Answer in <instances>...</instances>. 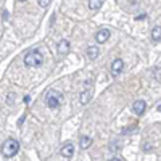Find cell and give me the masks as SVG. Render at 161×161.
<instances>
[{
    "label": "cell",
    "instance_id": "5",
    "mask_svg": "<svg viewBox=\"0 0 161 161\" xmlns=\"http://www.w3.org/2000/svg\"><path fill=\"white\" fill-rule=\"evenodd\" d=\"M145 110H147V103H145V100H136V102H134V105H132V111L136 113L137 116H142V114L145 113Z\"/></svg>",
    "mask_w": 161,
    "mask_h": 161
},
{
    "label": "cell",
    "instance_id": "19",
    "mask_svg": "<svg viewBox=\"0 0 161 161\" xmlns=\"http://www.w3.org/2000/svg\"><path fill=\"white\" fill-rule=\"evenodd\" d=\"M145 16H147V15H139V16H136V19H137V21H139V19H145Z\"/></svg>",
    "mask_w": 161,
    "mask_h": 161
},
{
    "label": "cell",
    "instance_id": "4",
    "mask_svg": "<svg viewBox=\"0 0 161 161\" xmlns=\"http://www.w3.org/2000/svg\"><path fill=\"white\" fill-rule=\"evenodd\" d=\"M110 36H111V31L108 29V28H103V29H100L97 34H95V40L98 44H105L106 40L110 39Z\"/></svg>",
    "mask_w": 161,
    "mask_h": 161
},
{
    "label": "cell",
    "instance_id": "22",
    "mask_svg": "<svg viewBox=\"0 0 161 161\" xmlns=\"http://www.w3.org/2000/svg\"><path fill=\"white\" fill-rule=\"evenodd\" d=\"M19 2H26V0H19Z\"/></svg>",
    "mask_w": 161,
    "mask_h": 161
},
{
    "label": "cell",
    "instance_id": "7",
    "mask_svg": "<svg viewBox=\"0 0 161 161\" xmlns=\"http://www.w3.org/2000/svg\"><path fill=\"white\" fill-rule=\"evenodd\" d=\"M92 95H93V89H92V84H89V89H86V90L80 92V97H79L80 103H82V105L89 103L90 98H92Z\"/></svg>",
    "mask_w": 161,
    "mask_h": 161
},
{
    "label": "cell",
    "instance_id": "6",
    "mask_svg": "<svg viewBox=\"0 0 161 161\" xmlns=\"http://www.w3.org/2000/svg\"><path fill=\"white\" fill-rule=\"evenodd\" d=\"M123 69H124V61L121 60V58L113 60V63H111V74H113V76H118Z\"/></svg>",
    "mask_w": 161,
    "mask_h": 161
},
{
    "label": "cell",
    "instance_id": "11",
    "mask_svg": "<svg viewBox=\"0 0 161 161\" xmlns=\"http://www.w3.org/2000/svg\"><path fill=\"white\" fill-rule=\"evenodd\" d=\"M152 40L153 42H159L161 40V26H155L152 29Z\"/></svg>",
    "mask_w": 161,
    "mask_h": 161
},
{
    "label": "cell",
    "instance_id": "20",
    "mask_svg": "<svg viewBox=\"0 0 161 161\" xmlns=\"http://www.w3.org/2000/svg\"><path fill=\"white\" fill-rule=\"evenodd\" d=\"M108 161H121L119 158H111V159H108Z\"/></svg>",
    "mask_w": 161,
    "mask_h": 161
},
{
    "label": "cell",
    "instance_id": "2",
    "mask_svg": "<svg viewBox=\"0 0 161 161\" xmlns=\"http://www.w3.org/2000/svg\"><path fill=\"white\" fill-rule=\"evenodd\" d=\"M18 152H19V143H18V140H15V139H8V140L3 142V145H2V155H3L5 158L15 156Z\"/></svg>",
    "mask_w": 161,
    "mask_h": 161
},
{
    "label": "cell",
    "instance_id": "10",
    "mask_svg": "<svg viewBox=\"0 0 161 161\" xmlns=\"http://www.w3.org/2000/svg\"><path fill=\"white\" fill-rule=\"evenodd\" d=\"M98 52H100V48H97L95 45L87 47V58H89V60H95V58L98 57Z\"/></svg>",
    "mask_w": 161,
    "mask_h": 161
},
{
    "label": "cell",
    "instance_id": "9",
    "mask_svg": "<svg viewBox=\"0 0 161 161\" xmlns=\"http://www.w3.org/2000/svg\"><path fill=\"white\" fill-rule=\"evenodd\" d=\"M68 52H69V42L66 39L60 40L58 42V53L60 55H64V53H68Z\"/></svg>",
    "mask_w": 161,
    "mask_h": 161
},
{
    "label": "cell",
    "instance_id": "1",
    "mask_svg": "<svg viewBox=\"0 0 161 161\" xmlns=\"http://www.w3.org/2000/svg\"><path fill=\"white\" fill-rule=\"evenodd\" d=\"M44 61V57H42V53H40L39 50H31L26 53V57H24V64L28 66V68H36V66H40Z\"/></svg>",
    "mask_w": 161,
    "mask_h": 161
},
{
    "label": "cell",
    "instance_id": "21",
    "mask_svg": "<svg viewBox=\"0 0 161 161\" xmlns=\"http://www.w3.org/2000/svg\"><path fill=\"white\" fill-rule=\"evenodd\" d=\"M158 111H161V105H159V106H158Z\"/></svg>",
    "mask_w": 161,
    "mask_h": 161
},
{
    "label": "cell",
    "instance_id": "8",
    "mask_svg": "<svg viewBox=\"0 0 161 161\" xmlns=\"http://www.w3.org/2000/svg\"><path fill=\"white\" fill-rule=\"evenodd\" d=\"M60 153H61V156H63V158H71V156L74 155V145H73L71 142L64 143V145L61 147Z\"/></svg>",
    "mask_w": 161,
    "mask_h": 161
},
{
    "label": "cell",
    "instance_id": "13",
    "mask_svg": "<svg viewBox=\"0 0 161 161\" xmlns=\"http://www.w3.org/2000/svg\"><path fill=\"white\" fill-rule=\"evenodd\" d=\"M103 5V0H89V8L90 10H100Z\"/></svg>",
    "mask_w": 161,
    "mask_h": 161
},
{
    "label": "cell",
    "instance_id": "12",
    "mask_svg": "<svg viewBox=\"0 0 161 161\" xmlns=\"http://www.w3.org/2000/svg\"><path fill=\"white\" fill-rule=\"evenodd\" d=\"M79 145H80V148H82V150H87L89 147L92 145V139H90V137H87V136L80 137V140H79Z\"/></svg>",
    "mask_w": 161,
    "mask_h": 161
},
{
    "label": "cell",
    "instance_id": "17",
    "mask_svg": "<svg viewBox=\"0 0 161 161\" xmlns=\"http://www.w3.org/2000/svg\"><path fill=\"white\" fill-rule=\"evenodd\" d=\"M155 73H156L155 77H156V79H161V69H159V68H155Z\"/></svg>",
    "mask_w": 161,
    "mask_h": 161
},
{
    "label": "cell",
    "instance_id": "15",
    "mask_svg": "<svg viewBox=\"0 0 161 161\" xmlns=\"http://www.w3.org/2000/svg\"><path fill=\"white\" fill-rule=\"evenodd\" d=\"M37 2H39V5H40V7H44V8L50 5V0H37Z\"/></svg>",
    "mask_w": 161,
    "mask_h": 161
},
{
    "label": "cell",
    "instance_id": "16",
    "mask_svg": "<svg viewBox=\"0 0 161 161\" xmlns=\"http://www.w3.org/2000/svg\"><path fill=\"white\" fill-rule=\"evenodd\" d=\"M143 150H145L147 153H150V150H153V147L148 145V143H145V145H143Z\"/></svg>",
    "mask_w": 161,
    "mask_h": 161
},
{
    "label": "cell",
    "instance_id": "14",
    "mask_svg": "<svg viewBox=\"0 0 161 161\" xmlns=\"http://www.w3.org/2000/svg\"><path fill=\"white\" fill-rule=\"evenodd\" d=\"M7 103H8V105H13V103H15V93H11V95L7 97Z\"/></svg>",
    "mask_w": 161,
    "mask_h": 161
},
{
    "label": "cell",
    "instance_id": "3",
    "mask_svg": "<svg viewBox=\"0 0 161 161\" xmlns=\"http://www.w3.org/2000/svg\"><path fill=\"white\" fill-rule=\"evenodd\" d=\"M63 102V95L58 92V90H48L47 92V95H45V103L48 108H58V106L61 105Z\"/></svg>",
    "mask_w": 161,
    "mask_h": 161
},
{
    "label": "cell",
    "instance_id": "18",
    "mask_svg": "<svg viewBox=\"0 0 161 161\" xmlns=\"http://www.w3.org/2000/svg\"><path fill=\"white\" fill-rule=\"evenodd\" d=\"M29 102H31V97L26 95V97H24V103H29Z\"/></svg>",
    "mask_w": 161,
    "mask_h": 161
}]
</instances>
